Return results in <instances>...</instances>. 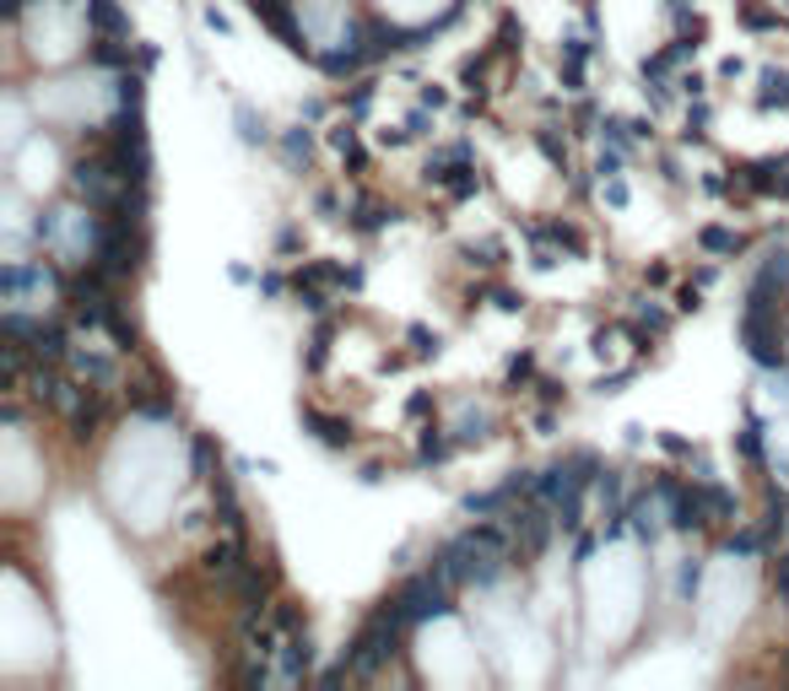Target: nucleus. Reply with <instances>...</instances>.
<instances>
[{"instance_id": "f257e3e1", "label": "nucleus", "mask_w": 789, "mask_h": 691, "mask_svg": "<svg viewBox=\"0 0 789 691\" xmlns=\"http://www.w3.org/2000/svg\"><path fill=\"white\" fill-rule=\"evenodd\" d=\"M60 292H65V276L49 260H5L0 271V297L11 313H44L60 303Z\"/></svg>"}, {"instance_id": "f03ea898", "label": "nucleus", "mask_w": 789, "mask_h": 691, "mask_svg": "<svg viewBox=\"0 0 789 691\" xmlns=\"http://www.w3.org/2000/svg\"><path fill=\"white\" fill-rule=\"evenodd\" d=\"M455 594H460V583H455L439 562L422 567V572H411V578L400 583V605H406L411 627H422V621H449V616H455Z\"/></svg>"}, {"instance_id": "7ed1b4c3", "label": "nucleus", "mask_w": 789, "mask_h": 691, "mask_svg": "<svg viewBox=\"0 0 789 691\" xmlns=\"http://www.w3.org/2000/svg\"><path fill=\"white\" fill-rule=\"evenodd\" d=\"M654 486L665 492V508H670V530H681V535H698V530H708V525H714V514H708V497H703V481L659 476Z\"/></svg>"}, {"instance_id": "20e7f679", "label": "nucleus", "mask_w": 789, "mask_h": 691, "mask_svg": "<svg viewBox=\"0 0 789 691\" xmlns=\"http://www.w3.org/2000/svg\"><path fill=\"white\" fill-rule=\"evenodd\" d=\"M741 346L757 368H789L785 313H741Z\"/></svg>"}, {"instance_id": "39448f33", "label": "nucleus", "mask_w": 789, "mask_h": 691, "mask_svg": "<svg viewBox=\"0 0 789 691\" xmlns=\"http://www.w3.org/2000/svg\"><path fill=\"white\" fill-rule=\"evenodd\" d=\"M11 168H16L22 189H49L54 184V140L33 136L22 146H11Z\"/></svg>"}, {"instance_id": "423d86ee", "label": "nucleus", "mask_w": 789, "mask_h": 691, "mask_svg": "<svg viewBox=\"0 0 789 691\" xmlns=\"http://www.w3.org/2000/svg\"><path fill=\"white\" fill-rule=\"evenodd\" d=\"M293 5H298V0H249V11H255V16L276 33V38H287V49H293V54H309V60H315V38H309V33H298Z\"/></svg>"}, {"instance_id": "0eeeda50", "label": "nucleus", "mask_w": 789, "mask_h": 691, "mask_svg": "<svg viewBox=\"0 0 789 691\" xmlns=\"http://www.w3.org/2000/svg\"><path fill=\"white\" fill-rule=\"evenodd\" d=\"M628 525H632V535H643V541H654L659 530H670V508H665V492H659V486H643V492H632Z\"/></svg>"}, {"instance_id": "6e6552de", "label": "nucleus", "mask_w": 789, "mask_h": 691, "mask_svg": "<svg viewBox=\"0 0 789 691\" xmlns=\"http://www.w3.org/2000/svg\"><path fill=\"white\" fill-rule=\"evenodd\" d=\"M309 665H315L309 627H298V632H287V638H282V670H276V681H282V687H293V681H304V676H309Z\"/></svg>"}, {"instance_id": "1a4fd4ad", "label": "nucleus", "mask_w": 789, "mask_h": 691, "mask_svg": "<svg viewBox=\"0 0 789 691\" xmlns=\"http://www.w3.org/2000/svg\"><path fill=\"white\" fill-rule=\"evenodd\" d=\"M82 22H87L93 38H125V33H131L120 0H82Z\"/></svg>"}, {"instance_id": "9d476101", "label": "nucleus", "mask_w": 789, "mask_h": 691, "mask_svg": "<svg viewBox=\"0 0 789 691\" xmlns=\"http://www.w3.org/2000/svg\"><path fill=\"white\" fill-rule=\"evenodd\" d=\"M530 233V244H552V249H568V255H584L590 244H584V233L574 227V222H563V217H552V222H535V227H525Z\"/></svg>"}, {"instance_id": "9b49d317", "label": "nucleus", "mask_w": 789, "mask_h": 691, "mask_svg": "<svg viewBox=\"0 0 789 691\" xmlns=\"http://www.w3.org/2000/svg\"><path fill=\"white\" fill-rule=\"evenodd\" d=\"M466 162H476V146L471 140H455V146H439V151L428 157L422 173H428V184H444V178H449L455 168H466Z\"/></svg>"}, {"instance_id": "f8f14e48", "label": "nucleus", "mask_w": 789, "mask_h": 691, "mask_svg": "<svg viewBox=\"0 0 789 691\" xmlns=\"http://www.w3.org/2000/svg\"><path fill=\"white\" fill-rule=\"evenodd\" d=\"M304 427L315 432L319 443H330V448H346V443H352V421H346V416H324V411L309 406V411H304Z\"/></svg>"}, {"instance_id": "ddd939ff", "label": "nucleus", "mask_w": 789, "mask_h": 691, "mask_svg": "<svg viewBox=\"0 0 789 691\" xmlns=\"http://www.w3.org/2000/svg\"><path fill=\"white\" fill-rule=\"evenodd\" d=\"M93 71H103V76H125L131 71V49L120 44V38H93Z\"/></svg>"}, {"instance_id": "4468645a", "label": "nucleus", "mask_w": 789, "mask_h": 691, "mask_svg": "<svg viewBox=\"0 0 789 691\" xmlns=\"http://www.w3.org/2000/svg\"><path fill=\"white\" fill-rule=\"evenodd\" d=\"M390 222H400V211H395L390 200H357V206H352V227H357V233H384Z\"/></svg>"}, {"instance_id": "2eb2a0df", "label": "nucleus", "mask_w": 789, "mask_h": 691, "mask_svg": "<svg viewBox=\"0 0 789 691\" xmlns=\"http://www.w3.org/2000/svg\"><path fill=\"white\" fill-rule=\"evenodd\" d=\"M455 443H460V437H449V427L428 421V427H422V443H417V465H444V459L455 454Z\"/></svg>"}, {"instance_id": "dca6fc26", "label": "nucleus", "mask_w": 789, "mask_h": 691, "mask_svg": "<svg viewBox=\"0 0 789 691\" xmlns=\"http://www.w3.org/2000/svg\"><path fill=\"white\" fill-rule=\"evenodd\" d=\"M757 286H768V292H789V249H779V244H774V249H768V255H763V266H757Z\"/></svg>"}, {"instance_id": "f3484780", "label": "nucleus", "mask_w": 789, "mask_h": 691, "mask_svg": "<svg viewBox=\"0 0 789 691\" xmlns=\"http://www.w3.org/2000/svg\"><path fill=\"white\" fill-rule=\"evenodd\" d=\"M736 16H741L747 33H779V27H785V16H779L774 5H763V0H741Z\"/></svg>"}, {"instance_id": "a211bd4d", "label": "nucleus", "mask_w": 789, "mask_h": 691, "mask_svg": "<svg viewBox=\"0 0 789 691\" xmlns=\"http://www.w3.org/2000/svg\"><path fill=\"white\" fill-rule=\"evenodd\" d=\"M703 497H708V514H714V525H736L741 503H736V492H730V486H719V481L708 476V481H703Z\"/></svg>"}, {"instance_id": "6ab92c4d", "label": "nucleus", "mask_w": 789, "mask_h": 691, "mask_svg": "<svg viewBox=\"0 0 789 691\" xmlns=\"http://www.w3.org/2000/svg\"><path fill=\"white\" fill-rule=\"evenodd\" d=\"M757 109H789V71H779V65H768V71H763Z\"/></svg>"}, {"instance_id": "aec40b11", "label": "nucleus", "mask_w": 789, "mask_h": 691, "mask_svg": "<svg viewBox=\"0 0 789 691\" xmlns=\"http://www.w3.org/2000/svg\"><path fill=\"white\" fill-rule=\"evenodd\" d=\"M492 60H497V49H481V54H471V60L460 65V87H466V92H476V98L486 92V71H492Z\"/></svg>"}, {"instance_id": "412c9836", "label": "nucleus", "mask_w": 789, "mask_h": 691, "mask_svg": "<svg viewBox=\"0 0 789 691\" xmlns=\"http://www.w3.org/2000/svg\"><path fill=\"white\" fill-rule=\"evenodd\" d=\"M698 244H703L708 255H741V249H747V238H741L736 227H703Z\"/></svg>"}, {"instance_id": "4be33fe9", "label": "nucleus", "mask_w": 789, "mask_h": 691, "mask_svg": "<svg viewBox=\"0 0 789 691\" xmlns=\"http://www.w3.org/2000/svg\"><path fill=\"white\" fill-rule=\"evenodd\" d=\"M481 184H486V178H481V168H476V162H466V168H455V173L444 178V195H449V200H471Z\"/></svg>"}, {"instance_id": "5701e85b", "label": "nucleus", "mask_w": 789, "mask_h": 691, "mask_svg": "<svg viewBox=\"0 0 789 691\" xmlns=\"http://www.w3.org/2000/svg\"><path fill=\"white\" fill-rule=\"evenodd\" d=\"M486 432H492V411H481V406H466L460 421H455V437H460V443H481Z\"/></svg>"}, {"instance_id": "b1692460", "label": "nucleus", "mask_w": 789, "mask_h": 691, "mask_svg": "<svg viewBox=\"0 0 789 691\" xmlns=\"http://www.w3.org/2000/svg\"><path fill=\"white\" fill-rule=\"evenodd\" d=\"M736 448H741V459H747V465H763V421H757V416H747V421H741Z\"/></svg>"}, {"instance_id": "393cba45", "label": "nucleus", "mask_w": 789, "mask_h": 691, "mask_svg": "<svg viewBox=\"0 0 789 691\" xmlns=\"http://www.w3.org/2000/svg\"><path fill=\"white\" fill-rule=\"evenodd\" d=\"M503 255H508V249H503V238H481V244H466V260H471V266H481V271H497V266H503Z\"/></svg>"}, {"instance_id": "a878e982", "label": "nucleus", "mask_w": 789, "mask_h": 691, "mask_svg": "<svg viewBox=\"0 0 789 691\" xmlns=\"http://www.w3.org/2000/svg\"><path fill=\"white\" fill-rule=\"evenodd\" d=\"M632 324H638V335H643V341H654V335H665V330H670V313H665L659 303H643Z\"/></svg>"}, {"instance_id": "bb28decb", "label": "nucleus", "mask_w": 789, "mask_h": 691, "mask_svg": "<svg viewBox=\"0 0 789 691\" xmlns=\"http://www.w3.org/2000/svg\"><path fill=\"white\" fill-rule=\"evenodd\" d=\"M406 341H411V357H417V362L444 351V335H439V330H428V324H411V330H406Z\"/></svg>"}, {"instance_id": "cd10ccee", "label": "nucleus", "mask_w": 789, "mask_h": 691, "mask_svg": "<svg viewBox=\"0 0 789 691\" xmlns=\"http://www.w3.org/2000/svg\"><path fill=\"white\" fill-rule=\"evenodd\" d=\"M519 44H525V27H519V16H503V22H497V38H492V49H497V54H514Z\"/></svg>"}, {"instance_id": "c85d7f7f", "label": "nucleus", "mask_w": 789, "mask_h": 691, "mask_svg": "<svg viewBox=\"0 0 789 691\" xmlns=\"http://www.w3.org/2000/svg\"><path fill=\"white\" fill-rule=\"evenodd\" d=\"M698 589H703V562H687V567H681V578H676V594L692 605V600H698Z\"/></svg>"}, {"instance_id": "c756f323", "label": "nucleus", "mask_w": 789, "mask_h": 691, "mask_svg": "<svg viewBox=\"0 0 789 691\" xmlns=\"http://www.w3.org/2000/svg\"><path fill=\"white\" fill-rule=\"evenodd\" d=\"M535 146L546 151V162H557V168H568V140L557 136V131H535Z\"/></svg>"}, {"instance_id": "7c9ffc66", "label": "nucleus", "mask_w": 789, "mask_h": 691, "mask_svg": "<svg viewBox=\"0 0 789 691\" xmlns=\"http://www.w3.org/2000/svg\"><path fill=\"white\" fill-rule=\"evenodd\" d=\"M471 297H492L503 313H519V308H525V297H519V292H508V286H476Z\"/></svg>"}, {"instance_id": "2f4dec72", "label": "nucleus", "mask_w": 789, "mask_h": 691, "mask_svg": "<svg viewBox=\"0 0 789 691\" xmlns=\"http://www.w3.org/2000/svg\"><path fill=\"white\" fill-rule=\"evenodd\" d=\"M763 546H768V535L763 530H741V535H730V556H763Z\"/></svg>"}, {"instance_id": "473e14b6", "label": "nucleus", "mask_w": 789, "mask_h": 691, "mask_svg": "<svg viewBox=\"0 0 789 691\" xmlns=\"http://www.w3.org/2000/svg\"><path fill=\"white\" fill-rule=\"evenodd\" d=\"M530 379H535V351L508 357V384H530Z\"/></svg>"}, {"instance_id": "72a5a7b5", "label": "nucleus", "mask_w": 789, "mask_h": 691, "mask_svg": "<svg viewBox=\"0 0 789 691\" xmlns=\"http://www.w3.org/2000/svg\"><path fill=\"white\" fill-rule=\"evenodd\" d=\"M282 151H287V162H309V131H287Z\"/></svg>"}, {"instance_id": "f704fd0d", "label": "nucleus", "mask_w": 789, "mask_h": 691, "mask_svg": "<svg viewBox=\"0 0 789 691\" xmlns=\"http://www.w3.org/2000/svg\"><path fill=\"white\" fill-rule=\"evenodd\" d=\"M595 173H601V178H622V146L601 151V157H595Z\"/></svg>"}, {"instance_id": "c9c22d12", "label": "nucleus", "mask_w": 789, "mask_h": 691, "mask_svg": "<svg viewBox=\"0 0 789 691\" xmlns=\"http://www.w3.org/2000/svg\"><path fill=\"white\" fill-rule=\"evenodd\" d=\"M708 136V103H692V114H687V140H703Z\"/></svg>"}, {"instance_id": "e433bc0d", "label": "nucleus", "mask_w": 789, "mask_h": 691, "mask_svg": "<svg viewBox=\"0 0 789 691\" xmlns=\"http://www.w3.org/2000/svg\"><path fill=\"white\" fill-rule=\"evenodd\" d=\"M368 103H373V82H362V87H352V98H346V114L357 120V114H368Z\"/></svg>"}, {"instance_id": "4c0bfd02", "label": "nucleus", "mask_w": 789, "mask_h": 691, "mask_svg": "<svg viewBox=\"0 0 789 691\" xmlns=\"http://www.w3.org/2000/svg\"><path fill=\"white\" fill-rule=\"evenodd\" d=\"M417 103H422V109H433V114H439V109H449V92H444V87H439V82H428V87H422V98H417Z\"/></svg>"}, {"instance_id": "58836bf2", "label": "nucleus", "mask_w": 789, "mask_h": 691, "mask_svg": "<svg viewBox=\"0 0 789 691\" xmlns=\"http://www.w3.org/2000/svg\"><path fill=\"white\" fill-rule=\"evenodd\" d=\"M601 195H606V206H617V211L628 206V184H622V178H601Z\"/></svg>"}, {"instance_id": "ea45409f", "label": "nucleus", "mask_w": 789, "mask_h": 691, "mask_svg": "<svg viewBox=\"0 0 789 691\" xmlns=\"http://www.w3.org/2000/svg\"><path fill=\"white\" fill-rule=\"evenodd\" d=\"M428 114H433V109H422V103H417V109L406 114V136H411V140H417V136H428V125H433Z\"/></svg>"}, {"instance_id": "a19ab883", "label": "nucleus", "mask_w": 789, "mask_h": 691, "mask_svg": "<svg viewBox=\"0 0 789 691\" xmlns=\"http://www.w3.org/2000/svg\"><path fill=\"white\" fill-rule=\"evenodd\" d=\"M428 411H433V395H428V390H417V395L406 400V416L417 421V416H428Z\"/></svg>"}, {"instance_id": "79ce46f5", "label": "nucleus", "mask_w": 789, "mask_h": 691, "mask_svg": "<svg viewBox=\"0 0 789 691\" xmlns=\"http://www.w3.org/2000/svg\"><path fill=\"white\" fill-rule=\"evenodd\" d=\"M659 448H665V454H698V448H692L687 437H676V432H659Z\"/></svg>"}, {"instance_id": "37998d69", "label": "nucleus", "mask_w": 789, "mask_h": 691, "mask_svg": "<svg viewBox=\"0 0 789 691\" xmlns=\"http://www.w3.org/2000/svg\"><path fill=\"white\" fill-rule=\"evenodd\" d=\"M38 5H49V0H5V16H11V22H22V16H27V11H38Z\"/></svg>"}, {"instance_id": "c03bdc74", "label": "nucleus", "mask_w": 789, "mask_h": 691, "mask_svg": "<svg viewBox=\"0 0 789 691\" xmlns=\"http://www.w3.org/2000/svg\"><path fill=\"white\" fill-rule=\"evenodd\" d=\"M774 589H779V600L789 605V552L779 556V567H774Z\"/></svg>"}, {"instance_id": "a18cd8bd", "label": "nucleus", "mask_w": 789, "mask_h": 691, "mask_svg": "<svg viewBox=\"0 0 789 691\" xmlns=\"http://www.w3.org/2000/svg\"><path fill=\"white\" fill-rule=\"evenodd\" d=\"M238 125H244V140H266V125H255L249 109H238Z\"/></svg>"}, {"instance_id": "49530a36", "label": "nucleus", "mask_w": 789, "mask_h": 691, "mask_svg": "<svg viewBox=\"0 0 789 691\" xmlns=\"http://www.w3.org/2000/svg\"><path fill=\"white\" fill-rule=\"evenodd\" d=\"M260 292H266V297H282V292H287V276L266 271V276H260Z\"/></svg>"}, {"instance_id": "de8ad7c7", "label": "nucleus", "mask_w": 789, "mask_h": 691, "mask_svg": "<svg viewBox=\"0 0 789 691\" xmlns=\"http://www.w3.org/2000/svg\"><path fill=\"white\" fill-rule=\"evenodd\" d=\"M535 390H541V400H546V406H557V400H563V384H557V379H541Z\"/></svg>"}, {"instance_id": "09e8293b", "label": "nucleus", "mask_w": 789, "mask_h": 691, "mask_svg": "<svg viewBox=\"0 0 789 691\" xmlns=\"http://www.w3.org/2000/svg\"><path fill=\"white\" fill-rule=\"evenodd\" d=\"M719 76H725V82H741V76H747V65H741V60H736V54H730V60H725V65H719Z\"/></svg>"}, {"instance_id": "8fccbe9b", "label": "nucleus", "mask_w": 789, "mask_h": 691, "mask_svg": "<svg viewBox=\"0 0 789 691\" xmlns=\"http://www.w3.org/2000/svg\"><path fill=\"white\" fill-rule=\"evenodd\" d=\"M643 281H649V286H665V281H670V266H649Z\"/></svg>"}]
</instances>
